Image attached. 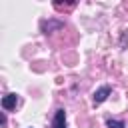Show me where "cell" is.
Masks as SVG:
<instances>
[{
	"label": "cell",
	"mask_w": 128,
	"mask_h": 128,
	"mask_svg": "<svg viewBox=\"0 0 128 128\" xmlns=\"http://www.w3.org/2000/svg\"><path fill=\"white\" fill-rule=\"evenodd\" d=\"M16 106H18V96L16 94H6L2 98V108L4 110H14Z\"/></svg>",
	"instance_id": "6da1fadb"
},
{
	"label": "cell",
	"mask_w": 128,
	"mask_h": 128,
	"mask_svg": "<svg viewBox=\"0 0 128 128\" xmlns=\"http://www.w3.org/2000/svg\"><path fill=\"white\" fill-rule=\"evenodd\" d=\"M110 92H112L110 86H102L100 90H96V92H94V104H102V102L110 96Z\"/></svg>",
	"instance_id": "7a4b0ae2"
},
{
	"label": "cell",
	"mask_w": 128,
	"mask_h": 128,
	"mask_svg": "<svg viewBox=\"0 0 128 128\" xmlns=\"http://www.w3.org/2000/svg\"><path fill=\"white\" fill-rule=\"evenodd\" d=\"M52 128H66V112H64L62 108H60V110H56V116H54Z\"/></svg>",
	"instance_id": "3957f363"
},
{
	"label": "cell",
	"mask_w": 128,
	"mask_h": 128,
	"mask_svg": "<svg viewBox=\"0 0 128 128\" xmlns=\"http://www.w3.org/2000/svg\"><path fill=\"white\" fill-rule=\"evenodd\" d=\"M106 124H108V128H126V124H124L122 120H112V118H110Z\"/></svg>",
	"instance_id": "277c9868"
}]
</instances>
